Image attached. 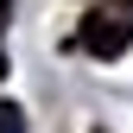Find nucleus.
<instances>
[{"label": "nucleus", "mask_w": 133, "mask_h": 133, "mask_svg": "<svg viewBox=\"0 0 133 133\" xmlns=\"http://www.w3.org/2000/svg\"><path fill=\"white\" fill-rule=\"evenodd\" d=\"M6 19H13V0H0V32H6ZM0 76H6V51H0Z\"/></svg>", "instance_id": "7ed1b4c3"}, {"label": "nucleus", "mask_w": 133, "mask_h": 133, "mask_svg": "<svg viewBox=\"0 0 133 133\" xmlns=\"http://www.w3.org/2000/svg\"><path fill=\"white\" fill-rule=\"evenodd\" d=\"M76 44L89 57H102V63L127 57L133 51V0H95L89 19H82V32H76Z\"/></svg>", "instance_id": "f257e3e1"}, {"label": "nucleus", "mask_w": 133, "mask_h": 133, "mask_svg": "<svg viewBox=\"0 0 133 133\" xmlns=\"http://www.w3.org/2000/svg\"><path fill=\"white\" fill-rule=\"evenodd\" d=\"M0 133H25V114L13 108V102H0Z\"/></svg>", "instance_id": "f03ea898"}]
</instances>
